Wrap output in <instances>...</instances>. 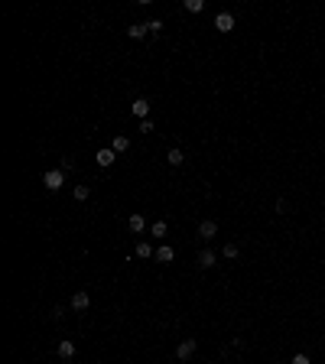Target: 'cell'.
Instances as JSON below:
<instances>
[{
    "label": "cell",
    "mask_w": 325,
    "mask_h": 364,
    "mask_svg": "<svg viewBox=\"0 0 325 364\" xmlns=\"http://www.w3.org/2000/svg\"><path fill=\"white\" fill-rule=\"evenodd\" d=\"M146 30H150V33H153V36H156V33H160V30H162V20H150V23H146Z\"/></svg>",
    "instance_id": "22"
},
{
    "label": "cell",
    "mask_w": 325,
    "mask_h": 364,
    "mask_svg": "<svg viewBox=\"0 0 325 364\" xmlns=\"http://www.w3.org/2000/svg\"><path fill=\"white\" fill-rule=\"evenodd\" d=\"M98 166H114V160H117V153L111 150V147H104V150H98Z\"/></svg>",
    "instance_id": "6"
},
{
    "label": "cell",
    "mask_w": 325,
    "mask_h": 364,
    "mask_svg": "<svg viewBox=\"0 0 325 364\" xmlns=\"http://www.w3.org/2000/svg\"><path fill=\"white\" fill-rule=\"evenodd\" d=\"M195 348H198L195 338H182V342L176 345V361H189V358L195 354Z\"/></svg>",
    "instance_id": "2"
},
{
    "label": "cell",
    "mask_w": 325,
    "mask_h": 364,
    "mask_svg": "<svg viewBox=\"0 0 325 364\" xmlns=\"http://www.w3.org/2000/svg\"><path fill=\"white\" fill-rule=\"evenodd\" d=\"M166 231H169V225H166V221H153L150 237H166Z\"/></svg>",
    "instance_id": "16"
},
{
    "label": "cell",
    "mask_w": 325,
    "mask_h": 364,
    "mask_svg": "<svg viewBox=\"0 0 325 364\" xmlns=\"http://www.w3.org/2000/svg\"><path fill=\"white\" fill-rule=\"evenodd\" d=\"M130 111H133L140 120H150V101H146V98H137V101L130 104Z\"/></svg>",
    "instance_id": "4"
},
{
    "label": "cell",
    "mask_w": 325,
    "mask_h": 364,
    "mask_svg": "<svg viewBox=\"0 0 325 364\" xmlns=\"http://www.w3.org/2000/svg\"><path fill=\"white\" fill-rule=\"evenodd\" d=\"M146 33H150V30H146V23H133V26H127V36H130V39H143Z\"/></svg>",
    "instance_id": "12"
},
{
    "label": "cell",
    "mask_w": 325,
    "mask_h": 364,
    "mask_svg": "<svg viewBox=\"0 0 325 364\" xmlns=\"http://www.w3.org/2000/svg\"><path fill=\"white\" fill-rule=\"evenodd\" d=\"M215 30L218 33H231L234 30V17H231V13H218L215 17Z\"/></svg>",
    "instance_id": "5"
},
{
    "label": "cell",
    "mask_w": 325,
    "mask_h": 364,
    "mask_svg": "<svg viewBox=\"0 0 325 364\" xmlns=\"http://www.w3.org/2000/svg\"><path fill=\"white\" fill-rule=\"evenodd\" d=\"M215 234H218V225H215V221H202V225H198V237H202V241H211Z\"/></svg>",
    "instance_id": "7"
},
{
    "label": "cell",
    "mask_w": 325,
    "mask_h": 364,
    "mask_svg": "<svg viewBox=\"0 0 325 364\" xmlns=\"http://www.w3.org/2000/svg\"><path fill=\"white\" fill-rule=\"evenodd\" d=\"M185 10L189 13H202L205 10V0H185Z\"/></svg>",
    "instance_id": "17"
},
{
    "label": "cell",
    "mask_w": 325,
    "mask_h": 364,
    "mask_svg": "<svg viewBox=\"0 0 325 364\" xmlns=\"http://www.w3.org/2000/svg\"><path fill=\"white\" fill-rule=\"evenodd\" d=\"M111 150H114V153H127L130 150V140L124 137V133H117V137L111 140Z\"/></svg>",
    "instance_id": "11"
},
{
    "label": "cell",
    "mask_w": 325,
    "mask_h": 364,
    "mask_svg": "<svg viewBox=\"0 0 325 364\" xmlns=\"http://www.w3.org/2000/svg\"><path fill=\"white\" fill-rule=\"evenodd\" d=\"M137 257H143V260H146V257H156V250H153V244H150V241H140V244H137Z\"/></svg>",
    "instance_id": "14"
},
{
    "label": "cell",
    "mask_w": 325,
    "mask_h": 364,
    "mask_svg": "<svg viewBox=\"0 0 325 364\" xmlns=\"http://www.w3.org/2000/svg\"><path fill=\"white\" fill-rule=\"evenodd\" d=\"M218 264V257H215V250H202V254H198V267L202 270H208V267H215Z\"/></svg>",
    "instance_id": "10"
},
{
    "label": "cell",
    "mask_w": 325,
    "mask_h": 364,
    "mask_svg": "<svg viewBox=\"0 0 325 364\" xmlns=\"http://www.w3.org/2000/svg\"><path fill=\"white\" fill-rule=\"evenodd\" d=\"M59 358H75V342H72V338L59 342Z\"/></svg>",
    "instance_id": "13"
},
{
    "label": "cell",
    "mask_w": 325,
    "mask_h": 364,
    "mask_svg": "<svg viewBox=\"0 0 325 364\" xmlns=\"http://www.w3.org/2000/svg\"><path fill=\"white\" fill-rule=\"evenodd\" d=\"M166 163H169V166L176 169V166H182V163H185V153L179 150V147H173V150L166 153Z\"/></svg>",
    "instance_id": "8"
},
{
    "label": "cell",
    "mask_w": 325,
    "mask_h": 364,
    "mask_svg": "<svg viewBox=\"0 0 325 364\" xmlns=\"http://www.w3.org/2000/svg\"><path fill=\"white\" fill-rule=\"evenodd\" d=\"M221 254H225V260H234L241 250H238V244H225V250H221Z\"/></svg>",
    "instance_id": "18"
},
{
    "label": "cell",
    "mask_w": 325,
    "mask_h": 364,
    "mask_svg": "<svg viewBox=\"0 0 325 364\" xmlns=\"http://www.w3.org/2000/svg\"><path fill=\"white\" fill-rule=\"evenodd\" d=\"M127 228L133 231V234H140L143 228H146V221H143V215H130V221H127Z\"/></svg>",
    "instance_id": "15"
},
{
    "label": "cell",
    "mask_w": 325,
    "mask_h": 364,
    "mask_svg": "<svg viewBox=\"0 0 325 364\" xmlns=\"http://www.w3.org/2000/svg\"><path fill=\"white\" fill-rule=\"evenodd\" d=\"M290 212V205H286V199H276V215H286Z\"/></svg>",
    "instance_id": "23"
},
{
    "label": "cell",
    "mask_w": 325,
    "mask_h": 364,
    "mask_svg": "<svg viewBox=\"0 0 325 364\" xmlns=\"http://www.w3.org/2000/svg\"><path fill=\"white\" fill-rule=\"evenodd\" d=\"M59 169H62V172H72V169H75V160H72V156H65V160L59 163Z\"/></svg>",
    "instance_id": "20"
},
{
    "label": "cell",
    "mask_w": 325,
    "mask_h": 364,
    "mask_svg": "<svg viewBox=\"0 0 325 364\" xmlns=\"http://www.w3.org/2000/svg\"><path fill=\"white\" fill-rule=\"evenodd\" d=\"M173 257H176V250H173L169 244H162V247H156V257H153V260H160V264H169Z\"/></svg>",
    "instance_id": "9"
},
{
    "label": "cell",
    "mask_w": 325,
    "mask_h": 364,
    "mask_svg": "<svg viewBox=\"0 0 325 364\" xmlns=\"http://www.w3.org/2000/svg\"><path fill=\"white\" fill-rule=\"evenodd\" d=\"M43 182H46L49 192H59V189L65 185V172L62 169H49V172H43Z\"/></svg>",
    "instance_id": "1"
},
{
    "label": "cell",
    "mask_w": 325,
    "mask_h": 364,
    "mask_svg": "<svg viewBox=\"0 0 325 364\" xmlns=\"http://www.w3.org/2000/svg\"><path fill=\"white\" fill-rule=\"evenodd\" d=\"M88 195H91V189H88V185H75V199H78V202H85Z\"/></svg>",
    "instance_id": "19"
},
{
    "label": "cell",
    "mask_w": 325,
    "mask_h": 364,
    "mask_svg": "<svg viewBox=\"0 0 325 364\" xmlns=\"http://www.w3.org/2000/svg\"><path fill=\"white\" fill-rule=\"evenodd\" d=\"M88 306H91V296H88L85 289H78V293H72V309H75V312H85Z\"/></svg>",
    "instance_id": "3"
},
{
    "label": "cell",
    "mask_w": 325,
    "mask_h": 364,
    "mask_svg": "<svg viewBox=\"0 0 325 364\" xmlns=\"http://www.w3.org/2000/svg\"><path fill=\"white\" fill-rule=\"evenodd\" d=\"M290 364H312V361H309V354L299 351V354H292V361H290Z\"/></svg>",
    "instance_id": "21"
}]
</instances>
